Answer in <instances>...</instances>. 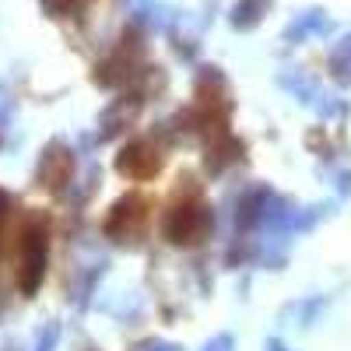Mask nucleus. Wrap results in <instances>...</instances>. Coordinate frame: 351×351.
Masks as SVG:
<instances>
[{
    "mask_svg": "<svg viewBox=\"0 0 351 351\" xmlns=\"http://www.w3.org/2000/svg\"><path fill=\"white\" fill-rule=\"evenodd\" d=\"M337 190H341V193H351V172H341V180H337Z\"/></svg>",
    "mask_w": 351,
    "mask_h": 351,
    "instance_id": "obj_18",
    "label": "nucleus"
},
{
    "mask_svg": "<svg viewBox=\"0 0 351 351\" xmlns=\"http://www.w3.org/2000/svg\"><path fill=\"white\" fill-rule=\"evenodd\" d=\"M14 281L21 295H36L46 274V256H49V221L43 215H25L14 232Z\"/></svg>",
    "mask_w": 351,
    "mask_h": 351,
    "instance_id": "obj_1",
    "label": "nucleus"
},
{
    "mask_svg": "<svg viewBox=\"0 0 351 351\" xmlns=\"http://www.w3.org/2000/svg\"><path fill=\"white\" fill-rule=\"evenodd\" d=\"M267 4L271 0H239V4L232 8V25H236L239 32H250V28H256L260 18L267 14Z\"/></svg>",
    "mask_w": 351,
    "mask_h": 351,
    "instance_id": "obj_11",
    "label": "nucleus"
},
{
    "mask_svg": "<svg viewBox=\"0 0 351 351\" xmlns=\"http://www.w3.org/2000/svg\"><path fill=\"white\" fill-rule=\"evenodd\" d=\"M327 32H330V18L324 11H302L285 28V43H306L309 36H327Z\"/></svg>",
    "mask_w": 351,
    "mask_h": 351,
    "instance_id": "obj_9",
    "label": "nucleus"
},
{
    "mask_svg": "<svg viewBox=\"0 0 351 351\" xmlns=\"http://www.w3.org/2000/svg\"><path fill=\"white\" fill-rule=\"evenodd\" d=\"M232 348H236V341H232L228 334H218L215 341H208V344H204V351H232Z\"/></svg>",
    "mask_w": 351,
    "mask_h": 351,
    "instance_id": "obj_15",
    "label": "nucleus"
},
{
    "mask_svg": "<svg viewBox=\"0 0 351 351\" xmlns=\"http://www.w3.org/2000/svg\"><path fill=\"white\" fill-rule=\"evenodd\" d=\"M88 351H92V348H88Z\"/></svg>",
    "mask_w": 351,
    "mask_h": 351,
    "instance_id": "obj_20",
    "label": "nucleus"
},
{
    "mask_svg": "<svg viewBox=\"0 0 351 351\" xmlns=\"http://www.w3.org/2000/svg\"><path fill=\"white\" fill-rule=\"evenodd\" d=\"M141 53H144L141 39H137V36H123L120 46L109 53V60H102V64L95 67V84H102V88H120V84L134 81V77L141 74Z\"/></svg>",
    "mask_w": 351,
    "mask_h": 351,
    "instance_id": "obj_5",
    "label": "nucleus"
},
{
    "mask_svg": "<svg viewBox=\"0 0 351 351\" xmlns=\"http://www.w3.org/2000/svg\"><path fill=\"white\" fill-rule=\"evenodd\" d=\"M137 351H180L176 344H165V341H152V344H141Z\"/></svg>",
    "mask_w": 351,
    "mask_h": 351,
    "instance_id": "obj_17",
    "label": "nucleus"
},
{
    "mask_svg": "<svg viewBox=\"0 0 351 351\" xmlns=\"http://www.w3.org/2000/svg\"><path fill=\"white\" fill-rule=\"evenodd\" d=\"M137 106H141V99H134L130 106H127V99H120V102H112L109 109H106V116H102V134H99V141H109V137H116L130 120H134V112H137Z\"/></svg>",
    "mask_w": 351,
    "mask_h": 351,
    "instance_id": "obj_10",
    "label": "nucleus"
},
{
    "mask_svg": "<svg viewBox=\"0 0 351 351\" xmlns=\"http://www.w3.org/2000/svg\"><path fill=\"white\" fill-rule=\"evenodd\" d=\"M267 351H285V344H281V341H271V344H267Z\"/></svg>",
    "mask_w": 351,
    "mask_h": 351,
    "instance_id": "obj_19",
    "label": "nucleus"
},
{
    "mask_svg": "<svg viewBox=\"0 0 351 351\" xmlns=\"http://www.w3.org/2000/svg\"><path fill=\"white\" fill-rule=\"evenodd\" d=\"M71 180H74V152L67 148L64 141H53L49 148L43 152V158H39L36 186H43L49 193H60Z\"/></svg>",
    "mask_w": 351,
    "mask_h": 351,
    "instance_id": "obj_6",
    "label": "nucleus"
},
{
    "mask_svg": "<svg viewBox=\"0 0 351 351\" xmlns=\"http://www.w3.org/2000/svg\"><path fill=\"white\" fill-rule=\"evenodd\" d=\"M162 162H165L162 144L155 137H137L116 155V172H120L123 180L144 183V180H155V176L162 172Z\"/></svg>",
    "mask_w": 351,
    "mask_h": 351,
    "instance_id": "obj_3",
    "label": "nucleus"
},
{
    "mask_svg": "<svg viewBox=\"0 0 351 351\" xmlns=\"http://www.w3.org/2000/svg\"><path fill=\"white\" fill-rule=\"evenodd\" d=\"M144 225H148V200L141 193H127L112 204V211L106 215L102 221V232L112 239V243H127V239H137Z\"/></svg>",
    "mask_w": 351,
    "mask_h": 351,
    "instance_id": "obj_4",
    "label": "nucleus"
},
{
    "mask_svg": "<svg viewBox=\"0 0 351 351\" xmlns=\"http://www.w3.org/2000/svg\"><path fill=\"white\" fill-rule=\"evenodd\" d=\"M215 228V211L200 200V193L190 186L180 200L172 204L162 218V236L172 246H200Z\"/></svg>",
    "mask_w": 351,
    "mask_h": 351,
    "instance_id": "obj_2",
    "label": "nucleus"
},
{
    "mask_svg": "<svg viewBox=\"0 0 351 351\" xmlns=\"http://www.w3.org/2000/svg\"><path fill=\"white\" fill-rule=\"evenodd\" d=\"M243 141L239 137H232L228 130L225 134H215L211 141H208V148H204V165H208V172H225L228 165H236V162H243Z\"/></svg>",
    "mask_w": 351,
    "mask_h": 351,
    "instance_id": "obj_8",
    "label": "nucleus"
},
{
    "mask_svg": "<svg viewBox=\"0 0 351 351\" xmlns=\"http://www.w3.org/2000/svg\"><path fill=\"white\" fill-rule=\"evenodd\" d=\"M56 341H60V324H46V327L36 334V348H32V351H53Z\"/></svg>",
    "mask_w": 351,
    "mask_h": 351,
    "instance_id": "obj_14",
    "label": "nucleus"
},
{
    "mask_svg": "<svg viewBox=\"0 0 351 351\" xmlns=\"http://www.w3.org/2000/svg\"><path fill=\"white\" fill-rule=\"evenodd\" d=\"M39 4L49 18H71V14H81L88 8V0H39Z\"/></svg>",
    "mask_w": 351,
    "mask_h": 351,
    "instance_id": "obj_13",
    "label": "nucleus"
},
{
    "mask_svg": "<svg viewBox=\"0 0 351 351\" xmlns=\"http://www.w3.org/2000/svg\"><path fill=\"white\" fill-rule=\"evenodd\" d=\"M330 74H334L341 84L351 81V36H344V39L330 49Z\"/></svg>",
    "mask_w": 351,
    "mask_h": 351,
    "instance_id": "obj_12",
    "label": "nucleus"
},
{
    "mask_svg": "<svg viewBox=\"0 0 351 351\" xmlns=\"http://www.w3.org/2000/svg\"><path fill=\"white\" fill-rule=\"evenodd\" d=\"M8 211H11V193H8V190H0V232H4Z\"/></svg>",
    "mask_w": 351,
    "mask_h": 351,
    "instance_id": "obj_16",
    "label": "nucleus"
},
{
    "mask_svg": "<svg viewBox=\"0 0 351 351\" xmlns=\"http://www.w3.org/2000/svg\"><path fill=\"white\" fill-rule=\"evenodd\" d=\"M281 84H285L295 99H302L306 106H313L319 116H341V112H344V102H337V99L327 95V92H319V88H316L306 74H281Z\"/></svg>",
    "mask_w": 351,
    "mask_h": 351,
    "instance_id": "obj_7",
    "label": "nucleus"
}]
</instances>
